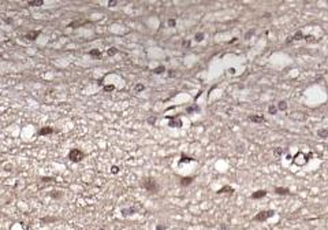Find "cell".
<instances>
[{"mask_svg":"<svg viewBox=\"0 0 328 230\" xmlns=\"http://www.w3.org/2000/svg\"><path fill=\"white\" fill-rule=\"evenodd\" d=\"M141 186L144 188L146 192H149V193H153V195H157L160 190V185L157 184V181L152 178V177H145L144 179L141 181Z\"/></svg>","mask_w":328,"mask_h":230,"instance_id":"obj_1","label":"cell"},{"mask_svg":"<svg viewBox=\"0 0 328 230\" xmlns=\"http://www.w3.org/2000/svg\"><path fill=\"white\" fill-rule=\"evenodd\" d=\"M273 215H275L273 210H263L253 217V221L254 222H265V221H268L269 218H272Z\"/></svg>","mask_w":328,"mask_h":230,"instance_id":"obj_2","label":"cell"},{"mask_svg":"<svg viewBox=\"0 0 328 230\" xmlns=\"http://www.w3.org/2000/svg\"><path fill=\"white\" fill-rule=\"evenodd\" d=\"M84 158H85V153L78 148H73L69 152V159L73 162V163H78V162H81Z\"/></svg>","mask_w":328,"mask_h":230,"instance_id":"obj_3","label":"cell"},{"mask_svg":"<svg viewBox=\"0 0 328 230\" xmlns=\"http://www.w3.org/2000/svg\"><path fill=\"white\" fill-rule=\"evenodd\" d=\"M90 24V21L88 19H75L73 22H70L69 24V28L71 29H77V28H81V26H85V25H88Z\"/></svg>","mask_w":328,"mask_h":230,"instance_id":"obj_4","label":"cell"},{"mask_svg":"<svg viewBox=\"0 0 328 230\" xmlns=\"http://www.w3.org/2000/svg\"><path fill=\"white\" fill-rule=\"evenodd\" d=\"M167 118L169 119V127H182V120L179 118H175V116H167Z\"/></svg>","mask_w":328,"mask_h":230,"instance_id":"obj_5","label":"cell"},{"mask_svg":"<svg viewBox=\"0 0 328 230\" xmlns=\"http://www.w3.org/2000/svg\"><path fill=\"white\" fill-rule=\"evenodd\" d=\"M267 193H268V192H267L265 189H258V190H256V192L252 193V199H253V200H260V199L265 197Z\"/></svg>","mask_w":328,"mask_h":230,"instance_id":"obj_6","label":"cell"},{"mask_svg":"<svg viewBox=\"0 0 328 230\" xmlns=\"http://www.w3.org/2000/svg\"><path fill=\"white\" fill-rule=\"evenodd\" d=\"M52 133H55V129L51 126H44L39 130V136H49Z\"/></svg>","mask_w":328,"mask_h":230,"instance_id":"obj_7","label":"cell"},{"mask_svg":"<svg viewBox=\"0 0 328 230\" xmlns=\"http://www.w3.org/2000/svg\"><path fill=\"white\" fill-rule=\"evenodd\" d=\"M40 35H41V30H32V32H29L28 35L25 36V39H28L30 41H34L36 39H39Z\"/></svg>","mask_w":328,"mask_h":230,"instance_id":"obj_8","label":"cell"},{"mask_svg":"<svg viewBox=\"0 0 328 230\" xmlns=\"http://www.w3.org/2000/svg\"><path fill=\"white\" fill-rule=\"evenodd\" d=\"M275 193L279 195V196H289V195H291V192H290V189H287V188L276 186L275 188Z\"/></svg>","mask_w":328,"mask_h":230,"instance_id":"obj_9","label":"cell"},{"mask_svg":"<svg viewBox=\"0 0 328 230\" xmlns=\"http://www.w3.org/2000/svg\"><path fill=\"white\" fill-rule=\"evenodd\" d=\"M234 192H235V190H234V188H232V186H230V185H224L223 188H220V189H219V190L216 192V193H217V195H223V193L232 195Z\"/></svg>","mask_w":328,"mask_h":230,"instance_id":"obj_10","label":"cell"},{"mask_svg":"<svg viewBox=\"0 0 328 230\" xmlns=\"http://www.w3.org/2000/svg\"><path fill=\"white\" fill-rule=\"evenodd\" d=\"M302 39H304V35H302V32H301V30H298V32H297L294 36L289 37L286 43H287V44H290V43H291V41H298V40H302Z\"/></svg>","mask_w":328,"mask_h":230,"instance_id":"obj_11","label":"cell"},{"mask_svg":"<svg viewBox=\"0 0 328 230\" xmlns=\"http://www.w3.org/2000/svg\"><path fill=\"white\" fill-rule=\"evenodd\" d=\"M194 177H182L180 178V185L182 186H189L190 184H193Z\"/></svg>","mask_w":328,"mask_h":230,"instance_id":"obj_12","label":"cell"},{"mask_svg":"<svg viewBox=\"0 0 328 230\" xmlns=\"http://www.w3.org/2000/svg\"><path fill=\"white\" fill-rule=\"evenodd\" d=\"M249 120H252L254 123H263V122H265V118L263 115H250L249 116Z\"/></svg>","mask_w":328,"mask_h":230,"instance_id":"obj_13","label":"cell"},{"mask_svg":"<svg viewBox=\"0 0 328 230\" xmlns=\"http://www.w3.org/2000/svg\"><path fill=\"white\" fill-rule=\"evenodd\" d=\"M56 221H59L56 217H44V218H41V219H40V222H41V223H43V225L54 223V222H56Z\"/></svg>","mask_w":328,"mask_h":230,"instance_id":"obj_14","label":"cell"},{"mask_svg":"<svg viewBox=\"0 0 328 230\" xmlns=\"http://www.w3.org/2000/svg\"><path fill=\"white\" fill-rule=\"evenodd\" d=\"M120 212H122L123 217H129V215H133V214L137 212V210L131 208V207H130V208H122V210H120Z\"/></svg>","mask_w":328,"mask_h":230,"instance_id":"obj_15","label":"cell"},{"mask_svg":"<svg viewBox=\"0 0 328 230\" xmlns=\"http://www.w3.org/2000/svg\"><path fill=\"white\" fill-rule=\"evenodd\" d=\"M89 56H92V58H95V59H100L101 58V51L97 50V48H95V50H90L89 51Z\"/></svg>","mask_w":328,"mask_h":230,"instance_id":"obj_16","label":"cell"},{"mask_svg":"<svg viewBox=\"0 0 328 230\" xmlns=\"http://www.w3.org/2000/svg\"><path fill=\"white\" fill-rule=\"evenodd\" d=\"M194 159L193 158H190V156H187V155H185V153H182L180 155V159H179V163L180 164H183V163H190V162H193Z\"/></svg>","mask_w":328,"mask_h":230,"instance_id":"obj_17","label":"cell"},{"mask_svg":"<svg viewBox=\"0 0 328 230\" xmlns=\"http://www.w3.org/2000/svg\"><path fill=\"white\" fill-rule=\"evenodd\" d=\"M51 197H52V199H55V200H59V199H62V197H63V192H60V190H54V192H51Z\"/></svg>","mask_w":328,"mask_h":230,"instance_id":"obj_18","label":"cell"},{"mask_svg":"<svg viewBox=\"0 0 328 230\" xmlns=\"http://www.w3.org/2000/svg\"><path fill=\"white\" fill-rule=\"evenodd\" d=\"M43 4H44L43 0H34V2H28V6H30V7H40V6H43Z\"/></svg>","mask_w":328,"mask_h":230,"instance_id":"obj_19","label":"cell"},{"mask_svg":"<svg viewBox=\"0 0 328 230\" xmlns=\"http://www.w3.org/2000/svg\"><path fill=\"white\" fill-rule=\"evenodd\" d=\"M278 110H280V111H286L287 110V103H286L284 100H282V101H279V104H278Z\"/></svg>","mask_w":328,"mask_h":230,"instance_id":"obj_20","label":"cell"},{"mask_svg":"<svg viewBox=\"0 0 328 230\" xmlns=\"http://www.w3.org/2000/svg\"><path fill=\"white\" fill-rule=\"evenodd\" d=\"M116 54H118V50H116L115 47H111V48H108V50H107V55L108 56H114Z\"/></svg>","mask_w":328,"mask_h":230,"instance_id":"obj_21","label":"cell"},{"mask_svg":"<svg viewBox=\"0 0 328 230\" xmlns=\"http://www.w3.org/2000/svg\"><path fill=\"white\" fill-rule=\"evenodd\" d=\"M317 136H319V137H321V138H325L327 136H328V130H327V129L319 130V131H317Z\"/></svg>","mask_w":328,"mask_h":230,"instance_id":"obj_22","label":"cell"},{"mask_svg":"<svg viewBox=\"0 0 328 230\" xmlns=\"http://www.w3.org/2000/svg\"><path fill=\"white\" fill-rule=\"evenodd\" d=\"M164 71H165V67L159 66V67H156V69H153V74H161V73H164Z\"/></svg>","mask_w":328,"mask_h":230,"instance_id":"obj_23","label":"cell"},{"mask_svg":"<svg viewBox=\"0 0 328 230\" xmlns=\"http://www.w3.org/2000/svg\"><path fill=\"white\" fill-rule=\"evenodd\" d=\"M268 112L271 115H275L278 112V108H276V105H269L268 107Z\"/></svg>","mask_w":328,"mask_h":230,"instance_id":"obj_24","label":"cell"},{"mask_svg":"<svg viewBox=\"0 0 328 230\" xmlns=\"http://www.w3.org/2000/svg\"><path fill=\"white\" fill-rule=\"evenodd\" d=\"M194 40L197 41V43H200V41H202V40H204V33H197V35L194 36Z\"/></svg>","mask_w":328,"mask_h":230,"instance_id":"obj_25","label":"cell"},{"mask_svg":"<svg viewBox=\"0 0 328 230\" xmlns=\"http://www.w3.org/2000/svg\"><path fill=\"white\" fill-rule=\"evenodd\" d=\"M144 89H145V86L142 85V84H137V85H135V88H134V90H135V93L141 92V90H144Z\"/></svg>","mask_w":328,"mask_h":230,"instance_id":"obj_26","label":"cell"},{"mask_svg":"<svg viewBox=\"0 0 328 230\" xmlns=\"http://www.w3.org/2000/svg\"><path fill=\"white\" fill-rule=\"evenodd\" d=\"M41 181L43 182H52V181H55L54 177H41Z\"/></svg>","mask_w":328,"mask_h":230,"instance_id":"obj_27","label":"cell"},{"mask_svg":"<svg viewBox=\"0 0 328 230\" xmlns=\"http://www.w3.org/2000/svg\"><path fill=\"white\" fill-rule=\"evenodd\" d=\"M198 110H200V108L197 107V105H194V107H189V108H187L186 112H187V114H191L193 111H198Z\"/></svg>","mask_w":328,"mask_h":230,"instance_id":"obj_28","label":"cell"},{"mask_svg":"<svg viewBox=\"0 0 328 230\" xmlns=\"http://www.w3.org/2000/svg\"><path fill=\"white\" fill-rule=\"evenodd\" d=\"M282 153H283V149H282V148H276V149L273 151V155H275V156H280Z\"/></svg>","mask_w":328,"mask_h":230,"instance_id":"obj_29","label":"cell"},{"mask_svg":"<svg viewBox=\"0 0 328 230\" xmlns=\"http://www.w3.org/2000/svg\"><path fill=\"white\" fill-rule=\"evenodd\" d=\"M114 89H115V85H105L104 86L105 92H111V90H114Z\"/></svg>","mask_w":328,"mask_h":230,"instance_id":"obj_30","label":"cell"},{"mask_svg":"<svg viewBox=\"0 0 328 230\" xmlns=\"http://www.w3.org/2000/svg\"><path fill=\"white\" fill-rule=\"evenodd\" d=\"M253 35H254V30H253V29H252V30H249V32L246 33V35H245V40H249V37H250V36H253Z\"/></svg>","mask_w":328,"mask_h":230,"instance_id":"obj_31","label":"cell"},{"mask_svg":"<svg viewBox=\"0 0 328 230\" xmlns=\"http://www.w3.org/2000/svg\"><path fill=\"white\" fill-rule=\"evenodd\" d=\"M111 173H112V174H118V173H119V167H118V166H112Z\"/></svg>","mask_w":328,"mask_h":230,"instance_id":"obj_32","label":"cell"},{"mask_svg":"<svg viewBox=\"0 0 328 230\" xmlns=\"http://www.w3.org/2000/svg\"><path fill=\"white\" fill-rule=\"evenodd\" d=\"M165 229H167V226L163 225V223H159L156 226V230H165Z\"/></svg>","mask_w":328,"mask_h":230,"instance_id":"obj_33","label":"cell"},{"mask_svg":"<svg viewBox=\"0 0 328 230\" xmlns=\"http://www.w3.org/2000/svg\"><path fill=\"white\" fill-rule=\"evenodd\" d=\"M175 25H176V21H175V19H168V26H169V28H174Z\"/></svg>","mask_w":328,"mask_h":230,"instance_id":"obj_34","label":"cell"},{"mask_svg":"<svg viewBox=\"0 0 328 230\" xmlns=\"http://www.w3.org/2000/svg\"><path fill=\"white\" fill-rule=\"evenodd\" d=\"M116 4H118V2H116V0H111V2H108V6H109V7H115Z\"/></svg>","mask_w":328,"mask_h":230,"instance_id":"obj_35","label":"cell"},{"mask_svg":"<svg viewBox=\"0 0 328 230\" xmlns=\"http://www.w3.org/2000/svg\"><path fill=\"white\" fill-rule=\"evenodd\" d=\"M182 45H183V47H190V43H189V41H183Z\"/></svg>","mask_w":328,"mask_h":230,"instance_id":"obj_36","label":"cell"},{"mask_svg":"<svg viewBox=\"0 0 328 230\" xmlns=\"http://www.w3.org/2000/svg\"><path fill=\"white\" fill-rule=\"evenodd\" d=\"M148 122H149V123H154V122H156V118H150Z\"/></svg>","mask_w":328,"mask_h":230,"instance_id":"obj_37","label":"cell"},{"mask_svg":"<svg viewBox=\"0 0 328 230\" xmlns=\"http://www.w3.org/2000/svg\"><path fill=\"white\" fill-rule=\"evenodd\" d=\"M175 73H174V70H169V77H174Z\"/></svg>","mask_w":328,"mask_h":230,"instance_id":"obj_38","label":"cell"},{"mask_svg":"<svg viewBox=\"0 0 328 230\" xmlns=\"http://www.w3.org/2000/svg\"><path fill=\"white\" fill-rule=\"evenodd\" d=\"M220 229H221V230H227V227H226L224 225H221V227H220Z\"/></svg>","mask_w":328,"mask_h":230,"instance_id":"obj_39","label":"cell"}]
</instances>
